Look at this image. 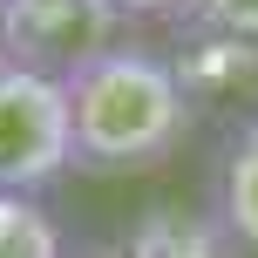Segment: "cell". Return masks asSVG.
Listing matches in <instances>:
<instances>
[{"label":"cell","instance_id":"obj_9","mask_svg":"<svg viewBox=\"0 0 258 258\" xmlns=\"http://www.w3.org/2000/svg\"><path fill=\"white\" fill-rule=\"evenodd\" d=\"M75 258H122V251H116V245H102V251H75Z\"/></svg>","mask_w":258,"mask_h":258},{"label":"cell","instance_id":"obj_10","mask_svg":"<svg viewBox=\"0 0 258 258\" xmlns=\"http://www.w3.org/2000/svg\"><path fill=\"white\" fill-rule=\"evenodd\" d=\"M0 34H7V0H0Z\"/></svg>","mask_w":258,"mask_h":258},{"label":"cell","instance_id":"obj_7","mask_svg":"<svg viewBox=\"0 0 258 258\" xmlns=\"http://www.w3.org/2000/svg\"><path fill=\"white\" fill-rule=\"evenodd\" d=\"M190 14L224 41H258V0H190Z\"/></svg>","mask_w":258,"mask_h":258},{"label":"cell","instance_id":"obj_6","mask_svg":"<svg viewBox=\"0 0 258 258\" xmlns=\"http://www.w3.org/2000/svg\"><path fill=\"white\" fill-rule=\"evenodd\" d=\"M0 258H68L61 224L48 218V204H41V197L0 190Z\"/></svg>","mask_w":258,"mask_h":258},{"label":"cell","instance_id":"obj_5","mask_svg":"<svg viewBox=\"0 0 258 258\" xmlns=\"http://www.w3.org/2000/svg\"><path fill=\"white\" fill-rule=\"evenodd\" d=\"M122 258H231V238L218 231L211 211H177V204H150L129 238L116 245Z\"/></svg>","mask_w":258,"mask_h":258},{"label":"cell","instance_id":"obj_4","mask_svg":"<svg viewBox=\"0 0 258 258\" xmlns=\"http://www.w3.org/2000/svg\"><path fill=\"white\" fill-rule=\"evenodd\" d=\"M211 218L231 245L258 251V122H238L211 170Z\"/></svg>","mask_w":258,"mask_h":258},{"label":"cell","instance_id":"obj_3","mask_svg":"<svg viewBox=\"0 0 258 258\" xmlns=\"http://www.w3.org/2000/svg\"><path fill=\"white\" fill-rule=\"evenodd\" d=\"M116 21L122 14L109 0H7L0 54L41 68V75H68L116 41Z\"/></svg>","mask_w":258,"mask_h":258},{"label":"cell","instance_id":"obj_1","mask_svg":"<svg viewBox=\"0 0 258 258\" xmlns=\"http://www.w3.org/2000/svg\"><path fill=\"white\" fill-rule=\"evenodd\" d=\"M68 89V143H75V170H150L190 129V89H183L177 61L136 48V41H109L82 68L61 75Z\"/></svg>","mask_w":258,"mask_h":258},{"label":"cell","instance_id":"obj_8","mask_svg":"<svg viewBox=\"0 0 258 258\" xmlns=\"http://www.w3.org/2000/svg\"><path fill=\"white\" fill-rule=\"evenodd\" d=\"M116 14H177V7H190V0H109Z\"/></svg>","mask_w":258,"mask_h":258},{"label":"cell","instance_id":"obj_2","mask_svg":"<svg viewBox=\"0 0 258 258\" xmlns=\"http://www.w3.org/2000/svg\"><path fill=\"white\" fill-rule=\"evenodd\" d=\"M61 170H75L61 75H41V68L0 54V190L34 197Z\"/></svg>","mask_w":258,"mask_h":258}]
</instances>
